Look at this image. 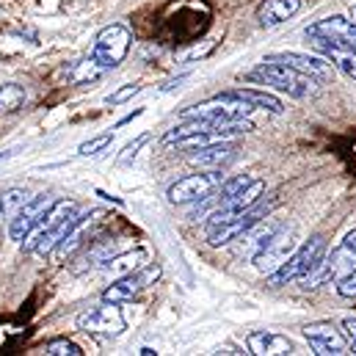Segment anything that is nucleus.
Masks as SVG:
<instances>
[{"label":"nucleus","instance_id":"f257e3e1","mask_svg":"<svg viewBox=\"0 0 356 356\" xmlns=\"http://www.w3.org/2000/svg\"><path fill=\"white\" fill-rule=\"evenodd\" d=\"M75 216H78V202H72V199H56V202L50 204V210L44 213L42 224L19 243L22 252H25V254H36V257L53 254L56 243L67 235V229H70V224L75 221Z\"/></svg>","mask_w":356,"mask_h":356},{"label":"nucleus","instance_id":"f03ea898","mask_svg":"<svg viewBox=\"0 0 356 356\" xmlns=\"http://www.w3.org/2000/svg\"><path fill=\"white\" fill-rule=\"evenodd\" d=\"M246 81H254V83H263V86H273L276 91L293 97V99H307L312 97L318 86H323L321 81H315L312 75H304L298 70H293L290 64H282V61H263L257 64L252 72H246Z\"/></svg>","mask_w":356,"mask_h":356},{"label":"nucleus","instance_id":"7ed1b4c3","mask_svg":"<svg viewBox=\"0 0 356 356\" xmlns=\"http://www.w3.org/2000/svg\"><path fill=\"white\" fill-rule=\"evenodd\" d=\"M279 207V193H270V196H260L252 207H246V210H241L238 216H232V218H227L224 224H216V227H207V243L210 246H227V243H232V241H238L243 232H249L254 224H260L263 218L270 216V210H276Z\"/></svg>","mask_w":356,"mask_h":356},{"label":"nucleus","instance_id":"20e7f679","mask_svg":"<svg viewBox=\"0 0 356 356\" xmlns=\"http://www.w3.org/2000/svg\"><path fill=\"white\" fill-rule=\"evenodd\" d=\"M323 252H326V238H323V235L309 238L304 246H298V249H296L282 266L276 268L273 273H268V284H270V287H282V284L307 279L309 270L321 263Z\"/></svg>","mask_w":356,"mask_h":356},{"label":"nucleus","instance_id":"39448f33","mask_svg":"<svg viewBox=\"0 0 356 356\" xmlns=\"http://www.w3.org/2000/svg\"><path fill=\"white\" fill-rule=\"evenodd\" d=\"M354 268H356V229H351V232H346V238H343L329 254L323 252L321 263L309 270L307 284H309V287H321V284L337 282L340 276H346V273L354 270Z\"/></svg>","mask_w":356,"mask_h":356},{"label":"nucleus","instance_id":"423d86ee","mask_svg":"<svg viewBox=\"0 0 356 356\" xmlns=\"http://www.w3.org/2000/svg\"><path fill=\"white\" fill-rule=\"evenodd\" d=\"M130 44H133V31H130L127 25L113 22V25H108V28H102V31L97 33L94 47H91V58H94L105 72H111V70H116V67L127 58Z\"/></svg>","mask_w":356,"mask_h":356},{"label":"nucleus","instance_id":"0eeeda50","mask_svg":"<svg viewBox=\"0 0 356 356\" xmlns=\"http://www.w3.org/2000/svg\"><path fill=\"white\" fill-rule=\"evenodd\" d=\"M161 266L158 263H144L141 268L124 273V276H116V282H111L105 290H102V301H111V304H124V301H133L138 293H144L147 287H152L158 279H161Z\"/></svg>","mask_w":356,"mask_h":356},{"label":"nucleus","instance_id":"6e6552de","mask_svg":"<svg viewBox=\"0 0 356 356\" xmlns=\"http://www.w3.org/2000/svg\"><path fill=\"white\" fill-rule=\"evenodd\" d=\"M224 179H227V175L221 169H210L204 175H188V177L177 179L175 185H169L166 196L172 204H196V202L207 199Z\"/></svg>","mask_w":356,"mask_h":356},{"label":"nucleus","instance_id":"1a4fd4ad","mask_svg":"<svg viewBox=\"0 0 356 356\" xmlns=\"http://www.w3.org/2000/svg\"><path fill=\"white\" fill-rule=\"evenodd\" d=\"M293 252H296V227H284L282 224L266 243H263V249L252 257V263H254V268L260 273L268 276V273H273L276 268L282 266Z\"/></svg>","mask_w":356,"mask_h":356},{"label":"nucleus","instance_id":"9d476101","mask_svg":"<svg viewBox=\"0 0 356 356\" xmlns=\"http://www.w3.org/2000/svg\"><path fill=\"white\" fill-rule=\"evenodd\" d=\"M75 326H78L81 332H89V334L113 337V334H122V332H124V315H122L119 304L102 301L99 307H91L86 312H81V315L75 318Z\"/></svg>","mask_w":356,"mask_h":356},{"label":"nucleus","instance_id":"9b49d317","mask_svg":"<svg viewBox=\"0 0 356 356\" xmlns=\"http://www.w3.org/2000/svg\"><path fill=\"white\" fill-rule=\"evenodd\" d=\"M53 202H56V199H53L50 193H42V196L28 199V202L8 218V238L17 241V243H22V241L42 224V218H44V213L50 210Z\"/></svg>","mask_w":356,"mask_h":356},{"label":"nucleus","instance_id":"f8f14e48","mask_svg":"<svg viewBox=\"0 0 356 356\" xmlns=\"http://www.w3.org/2000/svg\"><path fill=\"white\" fill-rule=\"evenodd\" d=\"M266 193V179H249L232 199H227L224 204H218V207H213L210 210V216H207V227H216V224H224L227 218H232V216H238L241 210H246V207H252L260 196Z\"/></svg>","mask_w":356,"mask_h":356},{"label":"nucleus","instance_id":"ddd939ff","mask_svg":"<svg viewBox=\"0 0 356 356\" xmlns=\"http://www.w3.org/2000/svg\"><path fill=\"white\" fill-rule=\"evenodd\" d=\"M304 337H307L309 348L318 356H340L346 354V348H348L343 332L337 326H332L329 321H318V323L304 326Z\"/></svg>","mask_w":356,"mask_h":356},{"label":"nucleus","instance_id":"4468645a","mask_svg":"<svg viewBox=\"0 0 356 356\" xmlns=\"http://www.w3.org/2000/svg\"><path fill=\"white\" fill-rule=\"evenodd\" d=\"M309 44L315 47L318 56H323L332 70H340L346 78L356 81V50L343 44V42H334V39H326V36H307Z\"/></svg>","mask_w":356,"mask_h":356},{"label":"nucleus","instance_id":"2eb2a0df","mask_svg":"<svg viewBox=\"0 0 356 356\" xmlns=\"http://www.w3.org/2000/svg\"><path fill=\"white\" fill-rule=\"evenodd\" d=\"M97 218H102V210L99 207H91L86 213H78L75 216V221L70 224V229H67V235L56 243V249H53V254L58 257V260H64V257H70V254H75L81 246H83V238H86V232H89V227L97 221Z\"/></svg>","mask_w":356,"mask_h":356},{"label":"nucleus","instance_id":"dca6fc26","mask_svg":"<svg viewBox=\"0 0 356 356\" xmlns=\"http://www.w3.org/2000/svg\"><path fill=\"white\" fill-rule=\"evenodd\" d=\"M304 36H326V39L343 42V44L356 50V22L348 17H340V14L312 22L309 28H304Z\"/></svg>","mask_w":356,"mask_h":356},{"label":"nucleus","instance_id":"f3484780","mask_svg":"<svg viewBox=\"0 0 356 356\" xmlns=\"http://www.w3.org/2000/svg\"><path fill=\"white\" fill-rule=\"evenodd\" d=\"M266 61H282V64H290L293 70L304 72V75H312L315 81L321 83H329L332 81V64L321 56H307V53H270Z\"/></svg>","mask_w":356,"mask_h":356},{"label":"nucleus","instance_id":"a211bd4d","mask_svg":"<svg viewBox=\"0 0 356 356\" xmlns=\"http://www.w3.org/2000/svg\"><path fill=\"white\" fill-rule=\"evenodd\" d=\"M193 155L188 158L193 166H204V169H224L227 163L235 161L238 155V147L232 141H218V144H207V147H199V149H191Z\"/></svg>","mask_w":356,"mask_h":356},{"label":"nucleus","instance_id":"6ab92c4d","mask_svg":"<svg viewBox=\"0 0 356 356\" xmlns=\"http://www.w3.org/2000/svg\"><path fill=\"white\" fill-rule=\"evenodd\" d=\"M298 11H301V0H263L257 6V22L266 28H273V25L287 22Z\"/></svg>","mask_w":356,"mask_h":356},{"label":"nucleus","instance_id":"aec40b11","mask_svg":"<svg viewBox=\"0 0 356 356\" xmlns=\"http://www.w3.org/2000/svg\"><path fill=\"white\" fill-rule=\"evenodd\" d=\"M246 346L249 351L257 356L266 354H290L293 351V343L284 337V334H273V332H252L246 337Z\"/></svg>","mask_w":356,"mask_h":356},{"label":"nucleus","instance_id":"412c9836","mask_svg":"<svg viewBox=\"0 0 356 356\" xmlns=\"http://www.w3.org/2000/svg\"><path fill=\"white\" fill-rule=\"evenodd\" d=\"M221 97H229V99H241L252 108H263L268 113H284V105L279 97L268 94V91H257V89H235V91H221Z\"/></svg>","mask_w":356,"mask_h":356},{"label":"nucleus","instance_id":"4be33fe9","mask_svg":"<svg viewBox=\"0 0 356 356\" xmlns=\"http://www.w3.org/2000/svg\"><path fill=\"white\" fill-rule=\"evenodd\" d=\"M279 227H282L279 221H266V218H263L260 224H254L249 232H243V235L238 238V241H241V254L254 257V254L263 249V243H266L268 238H270V235H273Z\"/></svg>","mask_w":356,"mask_h":356},{"label":"nucleus","instance_id":"5701e85b","mask_svg":"<svg viewBox=\"0 0 356 356\" xmlns=\"http://www.w3.org/2000/svg\"><path fill=\"white\" fill-rule=\"evenodd\" d=\"M144 263H147V252H144V249H136V252H127V254H113V257L102 266V270H108L111 276H124V273L141 268Z\"/></svg>","mask_w":356,"mask_h":356},{"label":"nucleus","instance_id":"b1692460","mask_svg":"<svg viewBox=\"0 0 356 356\" xmlns=\"http://www.w3.org/2000/svg\"><path fill=\"white\" fill-rule=\"evenodd\" d=\"M25 202H28V193H25L22 188H8V191H3V193H0V224H3V221L8 224V218H11Z\"/></svg>","mask_w":356,"mask_h":356},{"label":"nucleus","instance_id":"393cba45","mask_svg":"<svg viewBox=\"0 0 356 356\" xmlns=\"http://www.w3.org/2000/svg\"><path fill=\"white\" fill-rule=\"evenodd\" d=\"M105 75V70L94 61V58H86V61H78V64H72L70 67V81L72 83H86V81H97V78H102Z\"/></svg>","mask_w":356,"mask_h":356},{"label":"nucleus","instance_id":"a878e982","mask_svg":"<svg viewBox=\"0 0 356 356\" xmlns=\"http://www.w3.org/2000/svg\"><path fill=\"white\" fill-rule=\"evenodd\" d=\"M25 102V89L17 83H6L0 86V113H11L17 108H22Z\"/></svg>","mask_w":356,"mask_h":356},{"label":"nucleus","instance_id":"bb28decb","mask_svg":"<svg viewBox=\"0 0 356 356\" xmlns=\"http://www.w3.org/2000/svg\"><path fill=\"white\" fill-rule=\"evenodd\" d=\"M111 141H113V136H111V133L94 136V138L83 141V144L78 147V155H83V158H94V155H99L102 149H108V147H111Z\"/></svg>","mask_w":356,"mask_h":356},{"label":"nucleus","instance_id":"cd10ccee","mask_svg":"<svg viewBox=\"0 0 356 356\" xmlns=\"http://www.w3.org/2000/svg\"><path fill=\"white\" fill-rule=\"evenodd\" d=\"M44 354L47 356H83V348H81L78 343H72V340H53V343H47Z\"/></svg>","mask_w":356,"mask_h":356},{"label":"nucleus","instance_id":"c85d7f7f","mask_svg":"<svg viewBox=\"0 0 356 356\" xmlns=\"http://www.w3.org/2000/svg\"><path fill=\"white\" fill-rule=\"evenodd\" d=\"M144 144H149V133H141L138 138H133V141H130V144H127V147L119 152V158H116V161H119L122 166L133 163V161H136V155H138V149H141Z\"/></svg>","mask_w":356,"mask_h":356},{"label":"nucleus","instance_id":"c756f323","mask_svg":"<svg viewBox=\"0 0 356 356\" xmlns=\"http://www.w3.org/2000/svg\"><path fill=\"white\" fill-rule=\"evenodd\" d=\"M138 91H141V86H138V83H127V86L116 89L113 94H108V105H122V102L133 99V97H136Z\"/></svg>","mask_w":356,"mask_h":356},{"label":"nucleus","instance_id":"7c9ffc66","mask_svg":"<svg viewBox=\"0 0 356 356\" xmlns=\"http://www.w3.org/2000/svg\"><path fill=\"white\" fill-rule=\"evenodd\" d=\"M337 293H340L343 298H356V268L337 279Z\"/></svg>","mask_w":356,"mask_h":356},{"label":"nucleus","instance_id":"2f4dec72","mask_svg":"<svg viewBox=\"0 0 356 356\" xmlns=\"http://www.w3.org/2000/svg\"><path fill=\"white\" fill-rule=\"evenodd\" d=\"M340 332H343L346 343L351 346V351L356 354V318H346V321L340 323Z\"/></svg>","mask_w":356,"mask_h":356},{"label":"nucleus","instance_id":"473e14b6","mask_svg":"<svg viewBox=\"0 0 356 356\" xmlns=\"http://www.w3.org/2000/svg\"><path fill=\"white\" fill-rule=\"evenodd\" d=\"M97 196H102V199H111V202H113V204H122V199H116V196H108V193H105V191H97Z\"/></svg>","mask_w":356,"mask_h":356},{"label":"nucleus","instance_id":"72a5a7b5","mask_svg":"<svg viewBox=\"0 0 356 356\" xmlns=\"http://www.w3.org/2000/svg\"><path fill=\"white\" fill-rule=\"evenodd\" d=\"M138 354H141V356H152V354H158V351H155V348H149V346H144Z\"/></svg>","mask_w":356,"mask_h":356},{"label":"nucleus","instance_id":"f704fd0d","mask_svg":"<svg viewBox=\"0 0 356 356\" xmlns=\"http://www.w3.org/2000/svg\"><path fill=\"white\" fill-rule=\"evenodd\" d=\"M351 19H354V22H356V3H354V6H351Z\"/></svg>","mask_w":356,"mask_h":356}]
</instances>
